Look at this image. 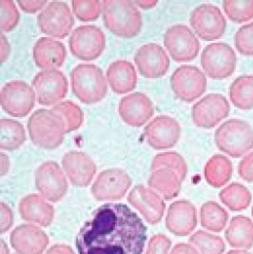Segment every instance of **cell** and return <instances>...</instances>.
I'll return each instance as SVG.
<instances>
[{"mask_svg": "<svg viewBox=\"0 0 253 254\" xmlns=\"http://www.w3.org/2000/svg\"><path fill=\"white\" fill-rule=\"evenodd\" d=\"M148 230L142 219L122 203H108L96 208L76 237L79 254H142Z\"/></svg>", "mask_w": 253, "mask_h": 254, "instance_id": "obj_1", "label": "cell"}, {"mask_svg": "<svg viewBox=\"0 0 253 254\" xmlns=\"http://www.w3.org/2000/svg\"><path fill=\"white\" fill-rule=\"evenodd\" d=\"M102 4L104 24L114 35L131 38L141 32L142 15L134 1L105 0Z\"/></svg>", "mask_w": 253, "mask_h": 254, "instance_id": "obj_2", "label": "cell"}, {"mask_svg": "<svg viewBox=\"0 0 253 254\" xmlns=\"http://www.w3.org/2000/svg\"><path fill=\"white\" fill-rule=\"evenodd\" d=\"M28 131L32 143L46 150L58 148L67 133L63 118L53 109L35 111L28 120Z\"/></svg>", "mask_w": 253, "mask_h": 254, "instance_id": "obj_3", "label": "cell"}, {"mask_svg": "<svg viewBox=\"0 0 253 254\" xmlns=\"http://www.w3.org/2000/svg\"><path fill=\"white\" fill-rule=\"evenodd\" d=\"M73 94L84 104L101 101L108 93V80L103 70L94 64L82 63L70 71Z\"/></svg>", "mask_w": 253, "mask_h": 254, "instance_id": "obj_4", "label": "cell"}, {"mask_svg": "<svg viewBox=\"0 0 253 254\" xmlns=\"http://www.w3.org/2000/svg\"><path fill=\"white\" fill-rule=\"evenodd\" d=\"M214 142L227 155L239 158L253 149V127L245 120L230 119L215 130Z\"/></svg>", "mask_w": 253, "mask_h": 254, "instance_id": "obj_5", "label": "cell"}, {"mask_svg": "<svg viewBox=\"0 0 253 254\" xmlns=\"http://www.w3.org/2000/svg\"><path fill=\"white\" fill-rule=\"evenodd\" d=\"M236 54L227 43L217 42L206 47L201 54V65L211 79H225L236 69Z\"/></svg>", "mask_w": 253, "mask_h": 254, "instance_id": "obj_6", "label": "cell"}, {"mask_svg": "<svg viewBox=\"0 0 253 254\" xmlns=\"http://www.w3.org/2000/svg\"><path fill=\"white\" fill-rule=\"evenodd\" d=\"M175 96L183 102L191 103L207 90V76L196 66L183 65L175 69L170 78Z\"/></svg>", "mask_w": 253, "mask_h": 254, "instance_id": "obj_7", "label": "cell"}, {"mask_svg": "<svg viewBox=\"0 0 253 254\" xmlns=\"http://www.w3.org/2000/svg\"><path fill=\"white\" fill-rule=\"evenodd\" d=\"M69 47L75 58L92 61L102 55L106 47V35L95 25H81L69 36Z\"/></svg>", "mask_w": 253, "mask_h": 254, "instance_id": "obj_8", "label": "cell"}, {"mask_svg": "<svg viewBox=\"0 0 253 254\" xmlns=\"http://www.w3.org/2000/svg\"><path fill=\"white\" fill-rule=\"evenodd\" d=\"M35 182L40 195L53 203L60 201L69 189L67 175L55 161L44 162L36 168Z\"/></svg>", "mask_w": 253, "mask_h": 254, "instance_id": "obj_9", "label": "cell"}, {"mask_svg": "<svg viewBox=\"0 0 253 254\" xmlns=\"http://www.w3.org/2000/svg\"><path fill=\"white\" fill-rule=\"evenodd\" d=\"M35 100L34 88L25 81H10L1 89V107L5 113L14 117L29 115L35 107Z\"/></svg>", "mask_w": 253, "mask_h": 254, "instance_id": "obj_10", "label": "cell"}, {"mask_svg": "<svg viewBox=\"0 0 253 254\" xmlns=\"http://www.w3.org/2000/svg\"><path fill=\"white\" fill-rule=\"evenodd\" d=\"M190 23L194 34L201 39L212 41L221 38L227 28V20L217 6L201 4L195 7L190 16Z\"/></svg>", "mask_w": 253, "mask_h": 254, "instance_id": "obj_11", "label": "cell"}, {"mask_svg": "<svg viewBox=\"0 0 253 254\" xmlns=\"http://www.w3.org/2000/svg\"><path fill=\"white\" fill-rule=\"evenodd\" d=\"M164 46L176 62L193 60L200 52V42L195 34L184 24H176L164 34Z\"/></svg>", "mask_w": 253, "mask_h": 254, "instance_id": "obj_12", "label": "cell"}, {"mask_svg": "<svg viewBox=\"0 0 253 254\" xmlns=\"http://www.w3.org/2000/svg\"><path fill=\"white\" fill-rule=\"evenodd\" d=\"M39 30L46 35L64 38L68 36L74 25V17L66 2H49L37 15Z\"/></svg>", "mask_w": 253, "mask_h": 254, "instance_id": "obj_13", "label": "cell"}, {"mask_svg": "<svg viewBox=\"0 0 253 254\" xmlns=\"http://www.w3.org/2000/svg\"><path fill=\"white\" fill-rule=\"evenodd\" d=\"M36 100L42 106L61 102L67 95L69 83L66 75L59 69H43L35 74L32 81Z\"/></svg>", "mask_w": 253, "mask_h": 254, "instance_id": "obj_14", "label": "cell"}, {"mask_svg": "<svg viewBox=\"0 0 253 254\" xmlns=\"http://www.w3.org/2000/svg\"><path fill=\"white\" fill-rule=\"evenodd\" d=\"M131 184L130 176L124 170L108 169L97 175L91 192L97 201H115L125 196Z\"/></svg>", "mask_w": 253, "mask_h": 254, "instance_id": "obj_15", "label": "cell"}, {"mask_svg": "<svg viewBox=\"0 0 253 254\" xmlns=\"http://www.w3.org/2000/svg\"><path fill=\"white\" fill-rule=\"evenodd\" d=\"M228 99L220 93H209L191 108V119L197 127L212 128L230 115Z\"/></svg>", "mask_w": 253, "mask_h": 254, "instance_id": "obj_16", "label": "cell"}, {"mask_svg": "<svg viewBox=\"0 0 253 254\" xmlns=\"http://www.w3.org/2000/svg\"><path fill=\"white\" fill-rule=\"evenodd\" d=\"M143 136L154 150H167L174 147L181 136L179 122L169 116L153 118L144 128Z\"/></svg>", "mask_w": 253, "mask_h": 254, "instance_id": "obj_17", "label": "cell"}, {"mask_svg": "<svg viewBox=\"0 0 253 254\" xmlns=\"http://www.w3.org/2000/svg\"><path fill=\"white\" fill-rule=\"evenodd\" d=\"M134 62L140 74L146 78H160L171 66L169 55L157 43H148L138 48Z\"/></svg>", "mask_w": 253, "mask_h": 254, "instance_id": "obj_18", "label": "cell"}, {"mask_svg": "<svg viewBox=\"0 0 253 254\" xmlns=\"http://www.w3.org/2000/svg\"><path fill=\"white\" fill-rule=\"evenodd\" d=\"M126 199L150 225H157L161 222L166 210V203L161 195L150 188L135 186Z\"/></svg>", "mask_w": 253, "mask_h": 254, "instance_id": "obj_19", "label": "cell"}, {"mask_svg": "<svg viewBox=\"0 0 253 254\" xmlns=\"http://www.w3.org/2000/svg\"><path fill=\"white\" fill-rule=\"evenodd\" d=\"M62 166L70 183L79 188L90 185L97 170L92 157L81 150L66 152L62 157Z\"/></svg>", "mask_w": 253, "mask_h": 254, "instance_id": "obj_20", "label": "cell"}, {"mask_svg": "<svg viewBox=\"0 0 253 254\" xmlns=\"http://www.w3.org/2000/svg\"><path fill=\"white\" fill-rule=\"evenodd\" d=\"M118 112L126 124L141 127L154 115V106L146 93L137 92L121 98Z\"/></svg>", "mask_w": 253, "mask_h": 254, "instance_id": "obj_21", "label": "cell"}, {"mask_svg": "<svg viewBox=\"0 0 253 254\" xmlns=\"http://www.w3.org/2000/svg\"><path fill=\"white\" fill-rule=\"evenodd\" d=\"M12 249L18 254H42L50 243L46 232L32 224H24L13 229L10 236Z\"/></svg>", "mask_w": 253, "mask_h": 254, "instance_id": "obj_22", "label": "cell"}, {"mask_svg": "<svg viewBox=\"0 0 253 254\" xmlns=\"http://www.w3.org/2000/svg\"><path fill=\"white\" fill-rule=\"evenodd\" d=\"M166 228L175 236H188L197 226L195 206L188 200L173 202L168 208L166 215Z\"/></svg>", "mask_w": 253, "mask_h": 254, "instance_id": "obj_23", "label": "cell"}, {"mask_svg": "<svg viewBox=\"0 0 253 254\" xmlns=\"http://www.w3.org/2000/svg\"><path fill=\"white\" fill-rule=\"evenodd\" d=\"M33 58L37 67L44 69L60 68L67 58L65 45L57 39L41 37L33 48Z\"/></svg>", "mask_w": 253, "mask_h": 254, "instance_id": "obj_24", "label": "cell"}, {"mask_svg": "<svg viewBox=\"0 0 253 254\" xmlns=\"http://www.w3.org/2000/svg\"><path fill=\"white\" fill-rule=\"evenodd\" d=\"M18 210L24 221L35 223L41 227H49L55 218V208L44 197L32 193L23 197Z\"/></svg>", "mask_w": 253, "mask_h": 254, "instance_id": "obj_25", "label": "cell"}, {"mask_svg": "<svg viewBox=\"0 0 253 254\" xmlns=\"http://www.w3.org/2000/svg\"><path fill=\"white\" fill-rule=\"evenodd\" d=\"M106 77L111 89L118 94L133 91L137 84V73L131 62L118 59L110 64Z\"/></svg>", "mask_w": 253, "mask_h": 254, "instance_id": "obj_26", "label": "cell"}, {"mask_svg": "<svg viewBox=\"0 0 253 254\" xmlns=\"http://www.w3.org/2000/svg\"><path fill=\"white\" fill-rule=\"evenodd\" d=\"M226 240L234 250L253 248V221L244 215L232 217L225 231Z\"/></svg>", "mask_w": 253, "mask_h": 254, "instance_id": "obj_27", "label": "cell"}, {"mask_svg": "<svg viewBox=\"0 0 253 254\" xmlns=\"http://www.w3.org/2000/svg\"><path fill=\"white\" fill-rule=\"evenodd\" d=\"M182 182L178 174L173 170L159 169L151 172L148 185L164 199L172 200L179 195Z\"/></svg>", "mask_w": 253, "mask_h": 254, "instance_id": "obj_28", "label": "cell"}, {"mask_svg": "<svg viewBox=\"0 0 253 254\" xmlns=\"http://www.w3.org/2000/svg\"><path fill=\"white\" fill-rule=\"evenodd\" d=\"M232 163L223 154H215L207 162L204 175L208 185L221 188L226 185L232 176Z\"/></svg>", "mask_w": 253, "mask_h": 254, "instance_id": "obj_29", "label": "cell"}, {"mask_svg": "<svg viewBox=\"0 0 253 254\" xmlns=\"http://www.w3.org/2000/svg\"><path fill=\"white\" fill-rule=\"evenodd\" d=\"M201 226L207 231L221 232L229 222L228 211L214 201H207L200 208Z\"/></svg>", "mask_w": 253, "mask_h": 254, "instance_id": "obj_30", "label": "cell"}, {"mask_svg": "<svg viewBox=\"0 0 253 254\" xmlns=\"http://www.w3.org/2000/svg\"><path fill=\"white\" fill-rule=\"evenodd\" d=\"M231 103L237 109H253V75H241L232 82L230 88Z\"/></svg>", "mask_w": 253, "mask_h": 254, "instance_id": "obj_31", "label": "cell"}, {"mask_svg": "<svg viewBox=\"0 0 253 254\" xmlns=\"http://www.w3.org/2000/svg\"><path fill=\"white\" fill-rule=\"evenodd\" d=\"M219 198L231 211H241L250 207L253 195L247 187L239 183H231L220 191Z\"/></svg>", "mask_w": 253, "mask_h": 254, "instance_id": "obj_32", "label": "cell"}, {"mask_svg": "<svg viewBox=\"0 0 253 254\" xmlns=\"http://www.w3.org/2000/svg\"><path fill=\"white\" fill-rule=\"evenodd\" d=\"M2 150H14L19 149L26 141V130L23 125L13 119L2 118L0 120Z\"/></svg>", "mask_w": 253, "mask_h": 254, "instance_id": "obj_33", "label": "cell"}, {"mask_svg": "<svg viewBox=\"0 0 253 254\" xmlns=\"http://www.w3.org/2000/svg\"><path fill=\"white\" fill-rule=\"evenodd\" d=\"M189 243L195 247L199 254H224L226 251L222 237L205 231H196L190 237Z\"/></svg>", "mask_w": 253, "mask_h": 254, "instance_id": "obj_34", "label": "cell"}, {"mask_svg": "<svg viewBox=\"0 0 253 254\" xmlns=\"http://www.w3.org/2000/svg\"><path fill=\"white\" fill-rule=\"evenodd\" d=\"M159 169H170L184 181L188 175V164L182 155L176 151H167L154 156L151 162V172Z\"/></svg>", "mask_w": 253, "mask_h": 254, "instance_id": "obj_35", "label": "cell"}, {"mask_svg": "<svg viewBox=\"0 0 253 254\" xmlns=\"http://www.w3.org/2000/svg\"><path fill=\"white\" fill-rule=\"evenodd\" d=\"M53 110L63 118L67 133L78 129L84 122V113L82 109L72 101H61L55 105Z\"/></svg>", "mask_w": 253, "mask_h": 254, "instance_id": "obj_36", "label": "cell"}, {"mask_svg": "<svg viewBox=\"0 0 253 254\" xmlns=\"http://www.w3.org/2000/svg\"><path fill=\"white\" fill-rule=\"evenodd\" d=\"M223 7L227 16L235 23L248 22L253 18V1L225 0Z\"/></svg>", "mask_w": 253, "mask_h": 254, "instance_id": "obj_37", "label": "cell"}, {"mask_svg": "<svg viewBox=\"0 0 253 254\" xmlns=\"http://www.w3.org/2000/svg\"><path fill=\"white\" fill-rule=\"evenodd\" d=\"M71 7L74 15L85 22L96 20L103 12V4L98 0H73Z\"/></svg>", "mask_w": 253, "mask_h": 254, "instance_id": "obj_38", "label": "cell"}, {"mask_svg": "<svg viewBox=\"0 0 253 254\" xmlns=\"http://www.w3.org/2000/svg\"><path fill=\"white\" fill-rule=\"evenodd\" d=\"M1 31L11 32L19 22L20 14L15 3L12 0H1Z\"/></svg>", "mask_w": 253, "mask_h": 254, "instance_id": "obj_39", "label": "cell"}, {"mask_svg": "<svg viewBox=\"0 0 253 254\" xmlns=\"http://www.w3.org/2000/svg\"><path fill=\"white\" fill-rule=\"evenodd\" d=\"M234 45L236 50L246 57L253 56V22L244 25L235 34Z\"/></svg>", "mask_w": 253, "mask_h": 254, "instance_id": "obj_40", "label": "cell"}, {"mask_svg": "<svg viewBox=\"0 0 253 254\" xmlns=\"http://www.w3.org/2000/svg\"><path fill=\"white\" fill-rule=\"evenodd\" d=\"M172 247V240L165 234H155L150 237L148 249L145 254H169Z\"/></svg>", "mask_w": 253, "mask_h": 254, "instance_id": "obj_41", "label": "cell"}, {"mask_svg": "<svg viewBox=\"0 0 253 254\" xmlns=\"http://www.w3.org/2000/svg\"><path fill=\"white\" fill-rule=\"evenodd\" d=\"M238 174L246 182H253V151L248 153L238 166Z\"/></svg>", "mask_w": 253, "mask_h": 254, "instance_id": "obj_42", "label": "cell"}, {"mask_svg": "<svg viewBox=\"0 0 253 254\" xmlns=\"http://www.w3.org/2000/svg\"><path fill=\"white\" fill-rule=\"evenodd\" d=\"M0 210H1L0 232L1 234H3L11 229L13 224V213L11 208L4 202H1L0 204Z\"/></svg>", "mask_w": 253, "mask_h": 254, "instance_id": "obj_43", "label": "cell"}, {"mask_svg": "<svg viewBox=\"0 0 253 254\" xmlns=\"http://www.w3.org/2000/svg\"><path fill=\"white\" fill-rule=\"evenodd\" d=\"M49 2L45 0H19L18 6L26 12H35L43 10Z\"/></svg>", "mask_w": 253, "mask_h": 254, "instance_id": "obj_44", "label": "cell"}, {"mask_svg": "<svg viewBox=\"0 0 253 254\" xmlns=\"http://www.w3.org/2000/svg\"><path fill=\"white\" fill-rule=\"evenodd\" d=\"M170 254H199V252L190 244L179 243L173 247Z\"/></svg>", "mask_w": 253, "mask_h": 254, "instance_id": "obj_45", "label": "cell"}, {"mask_svg": "<svg viewBox=\"0 0 253 254\" xmlns=\"http://www.w3.org/2000/svg\"><path fill=\"white\" fill-rule=\"evenodd\" d=\"M11 54V44L8 41V38L1 33V63L3 64Z\"/></svg>", "mask_w": 253, "mask_h": 254, "instance_id": "obj_46", "label": "cell"}, {"mask_svg": "<svg viewBox=\"0 0 253 254\" xmlns=\"http://www.w3.org/2000/svg\"><path fill=\"white\" fill-rule=\"evenodd\" d=\"M46 254H75L68 245L58 244L49 249Z\"/></svg>", "mask_w": 253, "mask_h": 254, "instance_id": "obj_47", "label": "cell"}, {"mask_svg": "<svg viewBox=\"0 0 253 254\" xmlns=\"http://www.w3.org/2000/svg\"><path fill=\"white\" fill-rule=\"evenodd\" d=\"M10 158L5 152H1V176H5L10 170Z\"/></svg>", "mask_w": 253, "mask_h": 254, "instance_id": "obj_48", "label": "cell"}, {"mask_svg": "<svg viewBox=\"0 0 253 254\" xmlns=\"http://www.w3.org/2000/svg\"><path fill=\"white\" fill-rule=\"evenodd\" d=\"M135 5L138 7V8H142L144 10H147V9H152L153 7L156 6L157 4V1H148V0H136L134 1Z\"/></svg>", "mask_w": 253, "mask_h": 254, "instance_id": "obj_49", "label": "cell"}, {"mask_svg": "<svg viewBox=\"0 0 253 254\" xmlns=\"http://www.w3.org/2000/svg\"><path fill=\"white\" fill-rule=\"evenodd\" d=\"M1 254H10L8 246L3 239H1Z\"/></svg>", "mask_w": 253, "mask_h": 254, "instance_id": "obj_50", "label": "cell"}, {"mask_svg": "<svg viewBox=\"0 0 253 254\" xmlns=\"http://www.w3.org/2000/svg\"><path fill=\"white\" fill-rule=\"evenodd\" d=\"M227 254H253L247 250H231Z\"/></svg>", "mask_w": 253, "mask_h": 254, "instance_id": "obj_51", "label": "cell"}, {"mask_svg": "<svg viewBox=\"0 0 253 254\" xmlns=\"http://www.w3.org/2000/svg\"><path fill=\"white\" fill-rule=\"evenodd\" d=\"M252 215H253V208H252Z\"/></svg>", "mask_w": 253, "mask_h": 254, "instance_id": "obj_52", "label": "cell"}]
</instances>
